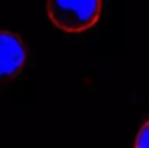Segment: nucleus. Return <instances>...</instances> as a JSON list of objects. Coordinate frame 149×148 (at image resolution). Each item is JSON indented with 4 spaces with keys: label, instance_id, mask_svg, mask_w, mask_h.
I'll return each instance as SVG.
<instances>
[{
    "label": "nucleus",
    "instance_id": "f257e3e1",
    "mask_svg": "<svg viewBox=\"0 0 149 148\" xmlns=\"http://www.w3.org/2000/svg\"><path fill=\"white\" fill-rule=\"evenodd\" d=\"M46 11L56 27L78 34L91 29L98 21L102 0H46Z\"/></svg>",
    "mask_w": 149,
    "mask_h": 148
},
{
    "label": "nucleus",
    "instance_id": "f03ea898",
    "mask_svg": "<svg viewBox=\"0 0 149 148\" xmlns=\"http://www.w3.org/2000/svg\"><path fill=\"white\" fill-rule=\"evenodd\" d=\"M27 61V48L19 35L0 30V84L19 76Z\"/></svg>",
    "mask_w": 149,
    "mask_h": 148
},
{
    "label": "nucleus",
    "instance_id": "7ed1b4c3",
    "mask_svg": "<svg viewBox=\"0 0 149 148\" xmlns=\"http://www.w3.org/2000/svg\"><path fill=\"white\" fill-rule=\"evenodd\" d=\"M135 148H149V119L140 128L135 137Z\"/></svg>",
    "mask_w": 149,
    "mask_h": 148
}]
</instances>
